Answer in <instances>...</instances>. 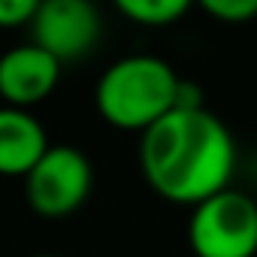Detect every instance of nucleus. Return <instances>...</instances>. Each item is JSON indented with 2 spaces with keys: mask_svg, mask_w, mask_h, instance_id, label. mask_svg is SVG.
<instances>
[{
  "mask_svg": "<svg viewBox=\"0 0 257 257\" xmlns=\"http://www.w3.org/2000/svg\"><path fill=\"white\" fill-rule=\"evenodd\" d=\"M140 167L158 197L200 206L230 188L236 143L227 124L206 106L173 109L143 134Z\"/></svg>",
  "mask_w": 257,
  "mask_h": 257,
  "instance_id": "f257e3e1",
  "label": "nucleus"
},
{
  "mask_svg": "<svg viewBox=\"0 0 257 257\" xmlns=\"http://www.w3.org/2000/svg\"><path fill=\"white\" fill-rule=\"evenodd\" d=\"M179 85V73L164 58L127 55L103 70L94 88V103L109 127L146 134L176 109Z\"/></svg>",
  "mask_w": 257,
  "mask_h": 257,
  "instance_id": "f03ea898",
  "label": "nucleus"
},
{
  "mask_svg": "<svg viewBox=\"0 0 257 257\" xmlns=\"http://www.w3.org/2000/svg\"><path fill=\"white\" fill-rule=\"evenodd\" d=\"M188 242L197 257H254L257 200L236 188L203 200L188 221Z\"/></svg>",
  "mask_w": 257,
  "mask_h": 257,
  "instance_id": "7ed1b4c3",
  "label": "nucleus"
},
{
  "mask_svg": "<svg viewBox=\"0 0 257 257\" xmlns=\"http://www.w3.org/2000/svg\"><path fill=\"white\" fill-rule=\"evenodd\" d=\"M94 167L76 146H49L37 167L25 176L28 206L49 221L67 218L91 197Z\"/></svg>",
  "mask_w": 257,
  "mask_h": 257,
  "instance_id": "20e7f679",
  "label": "nucleus"
},
{
  "mask_svg": "<svg viewBox=\"0 0 257 257\" xmlns=\"http://www.w3.org/2000/svg\"><path fill=\"white\" fill-rule=\"evenodd\" d=\"M31 43L49 52L61 67L88 58L103 40V16L91 0H46L28 25Z\"/></svg>",
  "mask_w": 257,
  "mask_h": 257,
  "instance_id": "39448f33",
  "label": "nucleus"
},
{
  "mask_svg": "<svg viewBox=\"0 0 257 257\" xmlns=\"http://www.w3.org/2000/svg\"><path fill=\"white\" fill-rule=\"evenodd\" d=\"M61 79V64L34 43L16 46L0 55V97L4 106L31 109L52 97Z\"/></svg>",
  "mask_w": 257,
  "mask_h": 257,
  "instance_id": "423d86ee",
  "label": "nucleus"
},
{
  "mask_svg": "<svg viewBox=\"0 0 257 257\" xmlns=\"http://www.w3.org/2000/svg\"><path fill=\"white\" fill-rule=\"evenodd\" d=\"M49 146L46 127L31 109L0 106V176L25 179Z\"/></svg>",
  "mask_w": 257,
  "mask_h": 257,
  "instance_id": "0eeeda50",
  "label": "nucleus"
},
{
  "mask_svg": "<svg viewBox=\"0 0 257 257\" xmlns=\"http://www.w3.org/2000/svg\"><path fill=\"white\" fill-rule=\"evenodd\" d=\"M191 10L188 0H118V13L140 28H170Z\"/></svg>",
  "mask_w": 257,
  "mask_h": 257,
  "instance_id": "6e6552de",
  "label": "nucleus"
},
{
  "mask_svg": "<svg viewBox=\"0 0 257 257\" xmlns=\"http://www.w3.org/2000/svg\"><path fill=\"white\" fill-rule=\"evenodd\" d=\"M203 13L224 25H248L257 19V0H203Z\"/></svg>",
  "mask_w": 257,
  "mask_h": 257,
  "instance_id": "1a4fd4ad",
  "label": "nucleus"
},
{
  "mask_svg": "<svg viewBox=\"0 0 257 257\" xmlns=\"http://www.w3.org/2000/svg\"><path fill=\"white\" fill-rule=\"evenodd\" d=\"M37 13V0H0V28L16 31L28 28Z\"/></svg>",
  "mask_w": 257,
  "mask_h": 257,
  "instance_id": "9d476101",
  "label": "nucleus"
},
{
  "mask_svg": "<svg viewBox=\"0 0 257 257\" xmlns=\"http://www.w3.org/2000/svg\"><path fill=\"white\" fill-rule=\"evenodd\" d=\"M31 257H58V254H31Z\"/></svg>",
  "mask_w": 257,
  "mask_h": 257,
  "instance_id": "9b49d317",
  "label": "nucleus"
}]
</instances>
